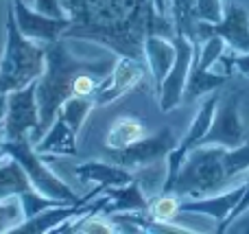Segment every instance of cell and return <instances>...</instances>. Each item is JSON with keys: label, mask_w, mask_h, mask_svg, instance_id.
<instances>
[{"label": "cell", "mask_w": 249, "mask_h": 234, "mask_svg": "<svg viewBox=\"0 0 249 234\" xmlns=\"http://www.w3.org/2000/svg\"><path fill=\"white\" fill-rule=\"evenodd\" d=\"M70 26L64 39H81L105 46L116 55L144 59L146 35L175 37L171 16L155 11L151 0H61Z\"/></svg>", "instance_id": "1"}, {"label": "cell", "mask_w": 249, "mask_h": 234, "mask_svg": "<svg viewBox=\"0 0 249 234\" xmlns=\"http://www.w3.org/2000/svg\"><path fill=\"white\" fill-rule=\"evenodd\" d=\"M249 171V140L236 149L199 144L186 153L171 193L186 199H201L245 182Z\"/></svg>", "instance_id": "2"}, {"label": "cell", "mask_w": 249, "mask_h": 234, "mask_svg": "<svg viewBox=\"0 0 249 234\" xmlns=\"http://www.w3.org/2000/svg\"><path fill=\"white\" fill-rule=\"evenodd\" d=\"M116 53H109L103 59H81L74 57V53L68 48L66 39H57L53 44H46V68L42 77L37 79V108H39V127L29 136L31 143H39L46 129L57 118L61 105L72 96L74 81L86 70L107 77L116 64Z\"/></svg>", "instance_id": "3"}, {"label": "cell", "mask_w": 249, "mask_h": 234, "mask_svg": "<svg viewBox=\"0 0 249 234\" xmlns=\"http://www.w3.org/2000/svg\"><path fill=\"white\" fill-rule=\"evenodd\" d=\"M46 68V44L29 39L16 22L13 7L7 11V44L0 59V94L26 88L37 81Z\"/></svg>", "instance_id": "4"}, {"label": "cell", "mask_w": 249, "mask_h": 234, "mask_svg": "<svg viewBox=\"0 0 249 234\" xmlns=\"http://www.w3.org/2000/svg\"><path fill=\"white\" fill-rule=\"evenodd\" d=\"M2 143H4V149H7L9 158L20 162L22 169L29 175L31 184H33L42 195L61 201V204H77V201L81 199V195H79L70 184H66L64 180L57 178L55 171L46 164V156L35 151L29 136L20 138V140H4L2 138Z\"/></svg>", "instance_id": "5"}, {"label": "cell", "mask_w": 249, "mask_h": 234, "mask_svg": "<svg viewBox=\"0 0 249 234\" xmlns=\"http://www.w3.org/2000/svg\"><path fill=\"white\" fill-rule=\"evenodd\" d=\"M241 88H228L223 94H219L212 127L208 129V134L203 136L199 144H221L225 149H236L243 143H247L249 136L241 118Z\"/></svg>", "instance_id": "6"}, {"label": "cell", "mask_w": 249, "mask_h": 234, "mask_svg": "<svg viewBox=\"0 0 249 234\" xmlns=\"http://www.w3.org/2000/svg\"><path fill=\"white\" fill-rule=\"evenodd\" d=\"M155 131H151V123L146 121V114L140 109V103L136 105V109L121 108L116 114L109 116V123L103 131V140H101V149H96V153L101 160H107L109 156L124 151L127 147L149 138Z\"/></svg>", "instance_id": "7"}, {"label": "cell", "mask_w": 249, "mask_h": 234, "mask_svg": "<svg viewBox=\"0 0 249 234\" xmlns=\"http://www.w3.org/2000/svg\"><path fill=\"white\" fill-rule=\"evenodd\" d=\"M39 127L37 81L7 94V114L0 125L4 140H20L31 136Z\"/></svg>", "instance_id": "8"}, {"label": "cell", "mask_w": 249, "mask_h": 234, "mask_svg": "<svg viewBox=\"0 0 249 234\" xmlns=\"http://www.w3.org/2000/svg\"><path fill=\"white\" fill-rule=\"evenodd\" d=\"M146 79H151V74L144 59L131 55H118L112 72L101 81V88L94 96L96 108L123 99L124 94H129L133 88H138Z\"/></svg>", "instance_id": "9"}, {"label": "cell", "mask_w": 249, "mask_h": 234, "mask_svg": "<svg viewBox=\"0 0 249 234\" xmlns=\"http://www.w3.org/2000/svg\"><path fill=\"white\" fill-rule=\"evenodd\" d=\"M173 42H175V48H177L175 64L168 70L166 79H164L162 88L158 92V105L162 114H171L179 105H184V92H186V83H188L190 66H193V55H195V46L188 37L175 35Z\"/></svg>", "instance_id": "10"}, {"label": "cell", "mask_w": 249, "mask_h": 234, "mask_svg": "<svg viewBox=\"0 0 249 234\" xmlns=\"http://www.w3.org/2000/svg\"><path fill=\"white\" fill-rule=\"evenodd\" d=\"M179 140H181V136H177L171 125H162L155 134H151L149 138L131 144V147H127L124 151H118V153H114V156H109L107 162H114V164H121L124 169L133 171V169H138V166H144L155 160L168 158V153L179 144Z\"/></svg>", "instance_id": "11"}, {"label": "cell", "mask_w": 249, "mask_h": 234, "mask_svg": "<svg viewBox=\"0 0 249 234\" xmlns=\"http://www.w3.org/2000/svg\"><path fill=\"white\" fill-rule=\"evenodd\" d=\"M210 35H219L225 39L228 48L236 53H249V13L245 7L236 2H228L223 7V20L210 24L201 22V44Z\"/></svg>", "instance_id": "12"}, {"label": "cell", "mask_w": 249, "mask_h": 234, "mask_svg": "<svg viewBox=\"0 0 249 234\" xmlns=\"http://www.w3.org/2000/svg\"><path fill=\"white\" fill-rule=\"evenodd\" d=\"M13 13H16V22L20 31L29 39L39 44H53L61 39L64 31L70 26V18H51L44 13L35 11L33 7L24 2V0H16L11 2Z\"/></svg>", "instance_id": "13"}, {"label": "cell", "mask_w": 249, "mask_h": 234, "mask_svg": "<svg viewBox=\"0 0 249 234\" xmlns=\"http://www.w3.org/2000/svg\"><path fill=\"white\" fill-rule=\"evenodd\" d=\"M243 193H245V182L236 184V186L228 188L223 193H216V195L201 197V199H186V197H181V210L184 213L206 215V217H210L214 221V226H221L228 219V215L236 208Z\"/></svg>", "instance_id": "14"}, {"label": "cell", "mask_w": 249, "mask_h": 234, "mask_svg": "<svg viewBox=\"0 0 249 234\" xmlns=\"http://www.w3.org/2000/svg\"><path fill=\"white\" fill-rule=\"evenodd\" d=\"M175 57H177V48H175L173 37L158 35V33L146 35L144 61H146V66H149V74H151V81H153V88H155V96H158L168 70L175 64Z\"/></svg>", "instance_id": "15"}, {"label": "cell", "mask_w": 249, "mask_h": 234, "mask_svg": "<svg viewBox=\"0 0 249 234\" xmlns=\"http://www.w3.org/2000/svg\"><path fill=\"white\" fill-rule=\"evenodd\" d=\"M72 171L77 173V178L81 182H94V184H101L103 188L123 186V184L133 182L131 171L107 160H88L77 164Z\"/></svg>", "instance_id": "16"}, {"label": "cell", "mask_w": 249, "mask_h": 234, "mask_svg": "<svg viewBox=\"0 0 249 234\" xmlns=\"http://www.w3.org/2000/svg\"><path fill=\"white\" fill-rule=\"evenodd\" d=\"M35 151L42 156H77L79 153V143L77 134L70 129V125L57 114L53 125L46 129L39 143L33 144Z\"/></svg>", "instance_id": "17"}, {"label": "cell", "mask_w": 249, "mask_h": 234, "mask_svg": "<svg viewBox=\"0 0 249 234\" xmlns=\"http://www.w3.org/2000/svg\"><path fill=\"white\" fill-rule=\"evenodd\" d=\"M105 193L109 195V201L105 204V208L101 210V215L109 217L114 213H131V210H149L151 199L144 195L138 182L123 184V186H112L105 188Z\"/></svg>", "instance_id": "18"}, {"label": "cell", "mask_w": 249, "mask_h": 234, "mask_svg": "<svg viewBox=\"0 0 249 234\" xmlns=\"http://www.w3.org/2000/svg\"><path fill=\"white\" fill-rule=\"evenodd\" d=\"M166 2L175 35H184L193 44H201V18L197 11V0H166Z\"/></svg>", "instance_id": "19"}, {"label": "cell", "mask_w": 249, "mask_h": 234, "mask_svg": "<svg viewBox=\"0 0 249 234\" xmlns=\"http://www.w3.org/2000/svg\"><path fill=\"white\" fill-rule=\"evenodd\" d=\"M230 74L223 72H214V70H203L199 66H190V74H188V83H186V92H184V105H193L197 99L216 92L230 83Z\"/></svg>", "instance_id": "20"}, {"label": "cell", "mask_w": 249, "mask_h": 234, "mask_svg": "<svg viewBox=\"0 0 249 234\" xmlns=\"http://www.w3.org/2000/svg\"><path fill=\"white\" fill-rule=\"evenodd\" d=\"M31 188H35V186L31 184L29 175H26V171L22 169V164L18 160L9 158L7 162L0 164V199L11 197V195L20 197L24 193H29Z\"/></svg>", "instance_id": "21"}, {"label": "cell", "mask_w": 249, "mask_h": 234, "mask_svg": "<svg viewBox=\"0 0 249 234\" xmlns=\"http://www.w3.org/2000/svg\"><path fill=\"white\" fill-rule=\"evenodd\" d=\"M131 173H133V180L138 182V186L144 191V195L149 199H153L155 195H160L164 191V184H166V178H168V162L166 158L164 160H155L151 164L138 166Z\"/></svg>", "instance_id": "22"}, {"label": "cell", "mask_w": 249, "mask_h": 234, "mask_svg": "<svg viewBox=\"0 0 249 234\" xmlns=\"http://www.w3.org/2000/svg\"><path fill=\"white\" fill-rule=\"evenodd\" d=\"M96 108L94 99H81V96H70L68 101H66L64 105H61L59 109V116L64 118L66 123L70 125V129L74 131V134H81L83 125H86V121L90 118L92 109Z\"/></svg>", "instance_id": "23"}, {"label": "cell", "mask_w": 249, "mask_h": 234, "mask_svg": "<svg viewBox=\"0 0 249 234\" xmlns=\"http://www.w3.org/2000/svg\"><path fill=\"white\" fill-rule=\"evenodd\" d=\"M24 208L18 195L0 199V232H13L24 221Z\"/></svg>", "instance_id": "24"}, {"label": "cell", "mask_w": 249, "mask_h": 234, "mask_svg": "<svg viewBox=\"0 0 249 234\" xmlns=\"http://www.w3.org/2000/svg\"><path fill=\"white\" fill-rule=\"evenodd\" d=\"M197 11L201 22L216 24L223 20V2L221 0H197Z\"/></svg>", "instance_id": "25"}, {"label": "cell", "mask_w": 249, "mask_h": 234, "mask_svg": "<svg viewBox=\"0 0 249 234\" xmlns=\"http://www.w3.org/2000/svg\"><path fill=\"white\" fill-rule=\"evenodd\" d=\"M31 7L35 11L44 13V16H51V18H66L64 7H61V0H33Z\"/></svg>", "instance_id": "26"}, {"label": "cell", "mask_w": 249, "mask_h": 234, "mask_svg": "<svg viewBox=\"0 0 249 234\" xmlns=\"http://www.w3.org/2000/svg\"><path fill=\"white\" fill-rule=\"evenodd\" d=\"M225 232H249V208L243 210L238 217H234L232 221L228 223Z\"/></svg>", "instance_id": "27"}, {"label": "cell", "mask_w": 249, "mask_h": 234, "mask_svg": "<svg viewBox=\"0 0 249 234\" xmlns=\"http://www.w3.org/2000/svg\"><path fill=\"white\" fill-rule=\"evenodd\" d=\"M4 114H7V94H0V125L4 121Z\"/></svg>", "instance_id": "28"}, {"label": "cell", "mask_w": 249, "mask_h": 234, "mask_svg": "<svg viewBox=\"0 0 249 234\" xmlns=\"http://www.w3.org/2000/svg\"><path fill=\"white\" fill-rule=\"evenodd\" d=\"M9 2H16V0H9Z\"/></svg>", "instance_id": "29"}]
</instances>
